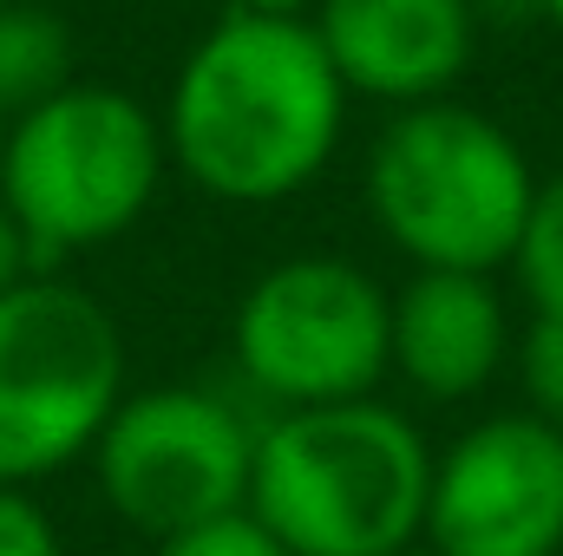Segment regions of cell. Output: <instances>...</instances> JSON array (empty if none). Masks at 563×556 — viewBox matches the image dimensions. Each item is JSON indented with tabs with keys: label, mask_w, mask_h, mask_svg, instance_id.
Wrapping results in <instances>:
<instances>
[{
	"label": "cell",
	"mask_w": 563,
	"mask_h": 556,
	"mask_svg": "<svg viewBox=\"0 0 563 556\" xmlns=\"http://www.w3.org/2000/svg\"><path fill=\"white\" fill-rule=\"evenodd\" d=\"M347 105L354 99L308 20L223 13L177 59L157 125L170 164L210 203L269 210L334 164Z\"/></svg>",
	"instance_id": "6da1fadb"
},
{
	"label": "cell",
	"mask_w": 563,
	"mask_h": 556,
	"mask_svg": "<svg viewBox=\"0 0 563 556\" xmlns=\"http://www.w3.org/2000/svg\"><path fill=\"white\" fill-rule=\"evenodd\" d=\"M432 438L394 400L288 407L256 425L250 518L288 556H387L420 544Z\"/></svg>",
	"instance_id": "7a4b0ae2"
},
{
	"label": "cell",
	"mask_w": 563,
	"mask_h": 556,
	"mask_svg": "<svg viewBox=\"0 0 563 556\" xmlns=\"http://www.w3.org/2000/svg\"><path fill=\"white\" fill-rule=\"evenodd\" d=\"M367 216L413 269L498 276L518 256L538 170L525 144L465 99L400 105L367 151Z\"/></svg>",
	"instance_id": "3957f363"
},
{
	"label": "cell",
	"mask_w": 563,
	"mask_h": 556,
	"mask_svg": "<svg viewBox=\"0 0 563 556\" xmlns=\"http://www.w3.org/2000/svg\"><path fill=\"white\" fill-rule=\"evenodd\" d=\"M170 170L164 125L139 92L112 79H73L33 112L7 119L0 203L26 230L40 269L119 243L157 203Z\"/></svg>",
	"instance_id": "277c9868"
},
{
	"label": "cell",
	"mask_w": 563,
	"mask_h": 556,
	"mask_svg": "<svg viewBox=\"0 0 563 556\" xmlns=\"http://www.w3.org/2000/svg\"><path fill=\"white\" fill-rule=\"evenodd\" d=\"M119 400L125 334L99 294L53 269L0 294V485L79 465Z\"/></svg>",
	"instance_id": "5b68a950"
},
{
	"label": "cell",
	"mask_w": 563,
	"mask_h": 556,
	"mask_svg": "<svg viewBox=\"0 0 563 556\" xmlns=\"http://www.w3.org/2000/svg\"><path fill=\"white\" fill-rule=\"evenodd\" d=\"M86 458L106 511L125 531L164 544L210 518L250 511L256 419L197 380L125 387V400L112 407Z\"/></svg>",
	"instance_id": "8992f818"
},
{
	"label": "cell",
	"mask_w": 563,
	"mask_h": 556,
	"mask_svg": "<svg viewBox=\"0 0 563 556\" xmlns=\"http://www.w3.org/2000/svg\"><path fill=\"white\" fill-rule=\"evenodd\" d=\"M394 288L347 256H288L243 288L230 314V360L276 413L367 400L387 380Z\"/></svg>",
	"instance_id": "52a82bcc"
},
{
	"label": "cell",
	"mask_w": 563,
	"mask_h": 556,
	"mask_svg": "<svg viewBox=\"0 0 563 556\" xmlns=\"http://www.w3.org/2000/svg\"><path fill=\"white\" fill-rule=\"evenodd\" d=\"M420 544L432 556H563V432L518 407L445 438Z\"/></svg>",
	"instance_id": "ba28073f"
},
{
	"label": "cell",
	"mask_w": 563,
	"mask_h": 556,
	"mask_svg": "<svg viewBox=\"0 0 563 556\" xmlns=\"http://www.w3.org/2000/svg\"><path fill=\"white\" fill-rule=\"evenodd\" d=\"M308 26L334 59L347 99L400 112L426 99H452V86L478 59L485 20L472 0H314Z\"/></svg>",
	"instance_id": "9c48e42d"
},
{
	"label": "cell",
	"mask_w": 563,
	"mask_h": 556,
	"mask_svg": "<svg viewBox=\"0 0 563 556\" xmlns=\"http://www.w3.org/2000/svg\"><path fill=\"white\" fill-rule=\"evenodd\" d=\"M511 301L498 276L478 269H413L387 308V374L420 400H478L511 360Z\"/></svg>",
	"instance_id": "30bf717a"
},
{
	"label": "cell",
	"mask_w": 563,
	"mask_h": 556,
	"mask_svg": "<svg viewBox=\"0 0 563 556\" xmlns=\"http://www.w3.org/2000/svg\"><path fill=\"white\" fill-rule=\"evenodd\" d=\"M73 26L40 0H0V112L20 119L59 86H73Z\"/></svg>",
	"instance_id": "8fae6325"
},
{
	"label": "cell",
	"mask_w": 563,
	"mask_h": 556,
	"mask_svg": "<svg viewBox=\"0 0 563 556\" xmlns=\"http://www.w3.org/2000/svg\"><path fill=\"white\" fill-rule=\"evenodd\" d=\"M511 269H518L531 314H563V170L538 177V197H531Z\"/></svg>",
	"instance_id": "7c38bea8"
},
{
	"label": "cell",
	"mask_w": 563,
	"mask_h": 556,
	"mask_svg": "<svg viewBox=\"0 0 563 556\" xmlns=\"http://www.w3.org/2000/svg\"><path fill=\"white\" fill-rule=\"evenodd\" d=\"M518 380H525V413L551 419L563 432V314H531L518 341Z\"/></svg>",
	"instance_id": "4fadbf2b"
},
{
	"label": "cell",
	"mask_w": 563,
	"mask_h": 556,
	"mask_svg": "<svg viewBox=\"0 0 563 556\" xmlns=\"http://www.w3.org/2000/svg\"><path fill=\"white\" fill-rule=\"evenodd\" d=\"M151 556H288V551H282L250 511H230V518H210V524H197V531L164 537Z\"/></svg>",
	"instance_id": "5bb4252c"
},
{
	"label": "cell",
	"mask_w": 563,
	"mask_h": 556,
	"mask_svg": "<svg viewBox=\"0 0 563 556\" xmlns=\"http://www.w3.org/2000/svg\"><path fill=\"white\" fill-rule=\"evenodd\" d=\"M0 556H66L59 524L26 485H0Z\"/></svg>",
	"instance_id": "9a60e30c"
},
{
	"label": "cell",
	"mask_w": 563,
	"mask_h": 556,
	"mask_svg": "<svg viewBox=\"0 0 563 556\" xmlns=\"http://www.w3.org/2000/svg\"><path fill=\"white\" fill-rule=\"evenodd\" d=\"M26 276H40V256H33V243H26V230L13 223V210L0 203V294L20 288Z\"/></svg>",
	"instance_id": "2e32d148"
},
{
	"label": "cell",
	"mask_w": 563,
	"mask_h": 556,
	"mask_svg": "<svg viewBox=\"0 0 563 556\" xmlns=\"http://www.w3.org/2000/svg\"><path fill=\"white\" fill-rule=\"evenodd\" d=\"M223 13H282V20H308L314 0H223Z\"/></svg>",
	"instance_id": "e0dca14e"
},
{
	"label": "cell",
	"mask_w": 563,
	"mask_h": 556,
	"mask_svg": "<svg viewBox=\"0 0 563 556\" xmlns=\"http://www.w3.org/2000/svg\"><path fill=\"white\" fill-rule=\"evenodd\" d=\"M538 20H551V26L563 33V0H538Z\"/></svg>",
	"instance_id": "ac0fdd59"
},
{
	"label": "cell",
	"mask_w": 563,
	"mask_h": 556,
	"mask_svg": "<svg viewBox=\"0 0 563 556\" xmlns=\"http://www.w3.org/2000/svg\"><path fill=\"white\" fill-rule=\"evenodd\" d=\"M387 556H432L426 544H407V551H387Z\"/></svg>",
	"instance_id": "d6986e66"
},
{
	"label": "cell",
	"mask_w": 563,
	"mask_h": 556,
	"mask_svg": "<svg viewBox=\"0 0 563 556\" xmlns=\"http://www.w3.org/2000/svg\"><path fill=\"white\" fill-rule=\"evenodd\" d=\"M0 138H7V112H0Z\"/></svg>",
	"instance_id": "ffe728a7"
}]
</instances>
